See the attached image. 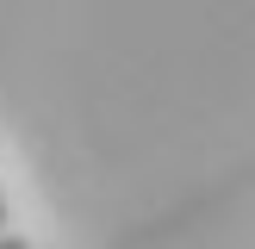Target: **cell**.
<instances>
[{"label": "cell", "instance_id": "7a4b0ae2", "mask_svg": "<svg viewBox=\"0 0 255 249\" xmlns=\"http://www.w3.org/2000/svg\"><path fill=\"white\" fill-rule=\"evenodd\" d=\"M0 231H6V193H0Z\"/></svg>", "mask_w": 255, "mask_h": 249}, {"label": "cell", "instance_id": "6da1fadb", "mask_svg": "<svg viewBox=\"0 0 255 249\" xmlns=\"http://www.w3.org/2000/svg\"><path fill=\"white\" fill-rule=\"evenodd\" d=\"M0 249H31V243H25L19 231H0Z\"/></svg>", "mask_w": 255, "mask_h": 249}]
</instances>
